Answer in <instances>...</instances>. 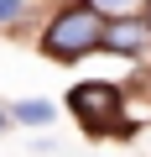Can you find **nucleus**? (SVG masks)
<instances>
[{"label": "nucleus", "instance_id": "nucleus-1", "mask_svg": "<svg viewBox=\"0 0 151 157\" xmlns=\"http://www.w3.org/2000/svg\"><path fill=\"white\" fill-rule=\"evenodd\" d=\"M104 42V16L94 6H68L63 16H52V26L42 32V52L57 63H73Z\"/></svg>", "mask_w": 151, "mask_h": 157}, {"label": "nucleus", "instance_id": "nucleus-2", "mask_svg": "<svg viewBox=\"0 0 151 157\" xmlns=\"http://www.w3.org/2000/svg\"><path fill=\"white\" fill-rule=\"evenodd\" d=\"M68 105H73V115H78V126L84 131H120L125 121H120V110H125V100H120V89L115 84H78L68 94Z\"/></svg>", "mask_w": 151, "mask_h": 157}, {"label": "nucleus", "instance_id": "nucleus-3", "mask_svg": "<svg viewBox=\"0 0 151 157\" xmlns=\"http://www.w3.org/2000/svg\"><path fill=\"white\" fill-rule=\"evenodd\" d=\"M99 47H110V52H120V58H146V52H151V21L120 16V21L104 26V42H99Z\"/></svg>", "mask_w": 151, "mask_h": 157}, {"label": "nucleus", "instance_id": "nucleus-4", "mask_svg": "<svg viewBox=\"0 0 151 157\" xmlns=\"http://www.w3.org/2000/svg\"><path fill=\"white\" fill-rule=\"evenodd\" d=\"M16 121H26V126H47V121H52V105H47V100H26V105H16Z\"/></svg>", "mask_w": 151, "mask_h": 157}, {"label": "nucleus", "instance_id": "nucleus-5", "mask_svg": "<svg viewBox=\"0 0 151 157\" xmlns=\"http://www.w3.org/2000/svg\"><path fill=\"white\" fill-rule=\"evenodd\" d=\"M21 16V0H0V21H16Z\"/></svg>", "mask_w": 151, "mask_h": 157}, {"label": "nucleus", "instance_id": "nucleus-6", "mask_svg": "<svg viewBox=\"0 0 151 157\" xmlns=\"http://www.w3.org/2000/svg\"><path fill=\"white\" fill-rule=\"evenodd\" d=\"M99 11H120V6H130V0H94Z\"/></svg>", "mask_w": 151, "mask_h": 157}, {"label": "nucleus", "instance_id": "nucleus-7", "mask_svg": "<svg viewBox=\"0 0 151 157\" xmlns=\"http://www.w3.org/2000/svg\"><path fill=\"white\" fill-rule=\"evenodd\" d=\"M146 21H151V0H146Z\"/></svg>", "mask_w": 151, "mask_h": 157}, {"label": "nucleus", "instance_id": "nucleus-8", "mask_svg": "<svg viewBox=\"0 0 151 157\" xmlns=\"http://www.w3.org/2000/svg\"><path fill=\"white\" fill-rule=\"evenodd\" d=\"M0 126H5V115H0Z\"/></svg>", "mask_w": 151, "mask_h": 157}]
</instances>
